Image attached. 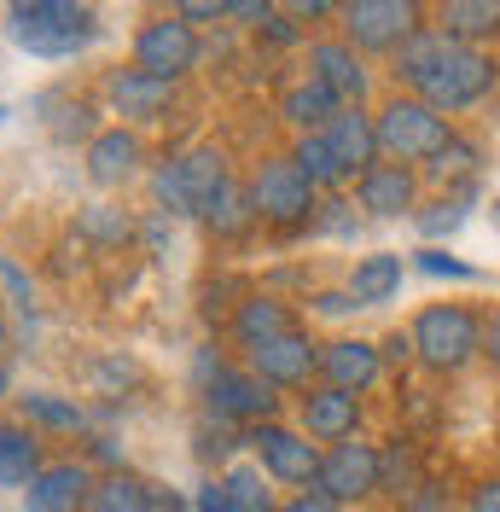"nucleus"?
<instances>
[{
    "instance_id": "nucleus-36",
    "label": "nucleus",
    "mask_w": 500,
    "mask_h": 512,
    "mask_svg": "<svg viewBox=\"0 0 500 512\" xmlns=\"http://www.w3.org/2000/svg\"><path fill=\"white\" fill-rule=\"evenodd\" d=\"M402 512H454V495H448V483L425 478V483H419V489L402 501Z\"/></svg>"
},
{
    "instance_id": "nucleus-38",
    "label": "nucleus",
    "mask_w": 500,
    "mask_h": 512,
    "mask_svg": "<svg viewBox=\"0 0 500 512\" xmlns=\"http://www.w3.org/2000/svg\"><path fill=\"white\" fill-rule=\"evenodd\" d=\"M262 35H268L274 47H297V41H303V30H297V18H291L285 6H274V12H268V24H262Z\"/></svg>"
},
{
    "instance_id": "nucleus-29",
    "label": "nucleus",
    "mask_w": 500,
    "mask_h": 512,
    "mask_svg": "<svg viewBox=\"0 0 500 512\" xmlns=\"http://www.w3.org/2000/svg\"><path fill=\"white\" fill-rule=\"evenodd\" d=\"M291 163L309 175L314 187H344L349 169L338 163V152L326 146V134H297V146H291Z\"/></svg>"
},
{
    "instance_id": "nucleus-2",
    "label": "nucleus",
    "mask_w": 500,
    "mask_h": 512,
    "mask_svg": "<svg viewBox=\"0 0 500 512\" xmlns=\"http://www.w3.org/2000/svg\"><path fill=\"white\" fill-rule=\"evenodd\" d=\"M407 344H413V361L425 373L454 379L471 361H483V315L471 303H425L407 326Z\"/></svg>"
},
{
    "instance_id": "nucleus-37",
    "label": "nucleus",
    "mask_w": 500,
    "mask_h": 512,
    "mask_svg": "<svg viewBox=\"0 0 500 512\" xmlns=\"http://www.w3.org/2000/svg\"><path fill=\"white\" fill-rule=\"evenodd\" d=\"M0 280H6V291H12V303L30 315V303H35V286H30V274L12 262V256H0Z\"/></svg>"
},
{
    "instance_id": "nucleus-43",
    "label": "nucleus",
    "mask_w": 500,
    "mask_h": 512,
    "mask_svg": "<svg viewBox=\"0 0 500 512\" xmlns=\"http://www.w3.org/2000/svg\"><path fill=\"white\" fill-rule=\"evenodd\" d=\"M314 309H320V315H349V309H361V303H355L349 286H344V291H314Z\"/></svg>"
},
{
    "instance_id": "nucleus-4",
    "label": "nucleus",
    "mask_w": 500,
    "mask_h": 512,
    "mask_svg": "<svg viewBox=\"0 0 500 512\" xmlns=\"http://www.w3.org/2000/svg\"><path fill=\"white\" fill-rule=\"evenodd\" d=\"M373 123H378V152H384V163H407V169H425L460 134L454 117H442L437 105H425L419 94H390L373 111Z\"/></svg>"
},
{
    "instance_id": "nucleus-45",
    "label": "nucleus",
    "mask_w": 500,
    "mask_h": 512,
    "mask_svg": "<svg viewBox=\"0 0 500 512\" xmlns=\"http://www.w3.org/2000/svg\"><path fill=\"white\" fill-rule=\"evenodd\" d=\"M198 512H239V507L227 501V489H221V478H216V483H204V489H198Z\"/></svg>"
},
{
    "instance_id": "nucleus-17",
    "label": "nucleus",
    "mask_w": 500,
    "mask_h": 512,
    "mask_svg": "<svg viewBox=\"0 0 500 512\" xmlns=\"http://www.w3.org/2000/svg\"><path fill=\"white\" fill-rule=\"evenodd\" d=\"M105 105L123 117V128L157 123L169 111V82H157V76L134 70V64H117V70H105Z\"/></svg>"
},
{
    "instance_id": "nucleus-9",
    "label": "nucleus",
    "mask_w": 500,
    "mask_h": 512,
    "mask_svg": "<svg viewBox=\"0 0 500 512\" xmlns=\"http://www.w3.org/2000/svg\"><path fill=\"white\" fill-rule=\"evenodd\" d=\"M198 59H204V41H198V30L181 24L175 12L146 18V24L134 30V70H146V76L169 82V88H175L181 76H192Z\"/></svg>"
},
{
    "instance_id": "nucleus-50",
    "label": "nucleus",
    "mask_w": 500,
    "mask_h": 512,
    "mask_svg": "<svg viewBox=\"0 0 500 512\" xmlns=\"http://www.w3.org/2000/svg\"><path fill=\"white\" fill-rule=\"evenodd\" d=\"M0 117H6V111H0Z\"/></svg>"
},
{
    "instance_id": "nucleus-33",
    "label": "nucleus",
    "mask_w": 500,
    "mask_h": 512,
    "mask_svg": "<svg viewBox=\"0 0 500 512\" xmlns=\"http://www.w3.org/2000/svg\"><path fill=\"white\" fill-rule=\"evenodd\" d=\"M76 233L94 239V245H128L134 239V222H128L123 210H111V204H94V210H82Z\"/></svg>"
},
{
    "instance_id": "nucleus-7",
    "label": "nucleus",
    "mask_w": 500,
    "mask_h": 512,
    "mask_svg": "<svg viewBox=\"0 0 500 512\" xmlns=\"http://www.w3.org/2000/svg\"><path fill=\"white\" fill-rule=\"evenodd\" d=\"M221 181H227V158L216 146H192V152H175L152 169V198L163 216H204V204Z\"/></svg>"
},
{
    "instance_id": "nucleus-40",
    "label": "nucleus",
    "mask_w": 500,
    "mask_h": 512,
    "mask_svg": "<svg viewBox=\"0 0 500 512\" xmlns=\"http://www.w3.org/2000/svg\"><path fill=\"white\" fill-rule=\"evenodd\" d=\"M466 512H500V478H483L466 495Z\"/></svg>"
},
{
    "instance_id": "nucleus-19",
    "label": "nucleus",
    "mask_w": 500,
    "mask_h": 512,
    "mask_svg": "<svg viewBox=\"0 0 500 512\" xmlns=\"http://www.w3.org/2000/svg\"><path fill=\"white\" fill-rule=\"evenodd\" d=\"M94 483H99L94 466H82V460H59V466H47V472L24 489V507L30 512H88Z\"/></svg>"
},
{
    "instance_id": "nucleus-31",
    "label": "nucleus",
    "mask_w": 500,
    "mask_h": 512,
    "mask_svg": "<svg viewBox=\"0 0 500 512\" xmlns=\"http://www.w3.org/2000/svg\"><path fill=\"white\" fill-rule=\"evenodd\" d=\"M221 489H227V501H233L239 512H280L274 489H268V478H262V466H233V472L221 478Z\"/></svg>"
},
{
    "instance_id": "nucleus-39",
    "label": "nucleus",
    "mask_w": 500,
    "mask_h": 512,
    "mask_svg": "<svg viewBox=\"0 0 500 512\" xmlns=\"http://www.w3.org/2000/svg\"><path fill=\"white\" fill-rule=\"evenodd\" d=\"M175 18H181V24H221V18H227V0H181Z\"/></svg>"
},
{
    "instance_id": "nucleus-21",
    "label": "nucleus",
    "mask_w": 500,
    "mask_h": 512,
    "mask_svg": "<svg viewBox=\"0 0 500 512\" xmlns=\"http://www.w3.org/2000/svg\"><path fill=\"white\" fill-rule=\"evenodd\" d=\"M431 30H442L460 47L500 41V0H442L437 12H431Z\"/></svg>"
},
{
    "instance_id": "nucleus-32",
    "label": "nucleus",
    "mask_w": 500,
    "mask_h": 512,
    "mask_svg": "<svg viewBox=\"0 0 500 512\" xmlns=\"http://www.w3.org/2000/svg\"><path fill=\"white\" fill-rule=\"evenodd\" d=\"M419 483H425V478H413V448L396 437V443L378 454V495H396V501H407Z\"/></svg>"
},
{
    "instance_id": "nucleus-16",
    "label": "nucleus",
    "mask_w": 500,
    "mask_h": 512,
    "mask_svg": "<svg viewBox=\"0 0 500 512\" xmlns=\"http://www.w3.org/2000/svg\"><path fill=\"white\" fill-rule=\"evenodd\" d=\"M378 379H384V350H378L373 338H338V344L320 350V384L349 390V396H367Z\"/></svg>"
},
{
    "instance_id": "nucleus-24",
    "label": "nucleus",
    "mask_w": 500,
    "mask_h": 512,
    "mask_svg": "<svg viewBox=\"0 0 500 512\" xmlns=\"http://www.w3.org/2000/svg\"><path fill=\"white\" fill-rule=\"evenodd\" d=\"M338 111H344V99H338V94H326V88H320L314 76L291 82V88L280 94V117H285L291 128H297V134H320V128L332 123Z\"/></svg>"
},
{
    "instance_id": "nucleus-20",
    "label": "nucleus",
    "mask_w": 500,
    "mask_h": 512,
    "mask_svg": "<svg viewBox=\"0 0 500 512\" xmlns=\"http://www.w3.org/2000/svg\"><path fill=\"white\" fill-rule=\"evenodd\" d=\"M320 134H326V146L338 152V163L349 169V181H361L373 163H384V152H378V123H373V111H361V105H344Z\"/></svg>"
},
{
    "instance_id": "nucleus-1",
    "label": "nucleus",
    "mask_w": 500,
    "mask_h": 512,
    "mask_svg": "<svg viewBox=\"0 0 500 512\" xmlns=\"http://www.w3.org/2000/svg\"><path fill=\"white\" fill-rule=\"evenodd\" d=\"M390 76H396V94H419L442 117H460L500 88V64L483 47H460L431 24L413 41H402V53L390 59Z\"/></svg>"
},
{
    "instance_id": "nucleus-26",
    "label": "nucleus",
    "mask_w": 500,
    "mask_h": 512,
    "mask_svg": "<svg viewBox=\"0 0 500 512\" xmlns=\"http://www.w3.org/2000/svg\"><path fill=\"white\" fill-rule=\"evenodd\" d=\"M402 256L396 251H373L355 262V274H349V297L361 303V309H378V303H390L396 291H402Z\"/></svg>"
},
{
    "instance_id": "nucleus-14",
    "label": "nucleus",
    "mask_w": 500,
    "mask_h": 512,
    "mask_svg": "<svg viewBox=\"0 0 500 512\" xmlns=\"http://www.w3.org/2000/svg\"><path fill=\"white\" fill-rule=\"evenodd\" d=\"M419 187H425L419 169H407V163H373V169L355 181V198H361L367 216L396 222V216H419Z\"/></svg>"
},
{
    "instance_id": "nucleus-46",
    "label": "nucleus",
    "mask_w": 500,
    "mask_h": 512,
    "mask_svg": "<svg viewBox=\"0 0 500 512\" xmlns=\"http://www.w3.org/2000/svg\"><path fill=\"white\" fill-rule=\"evenodd\" d=\"M378 350H384V361H413V344H407V332H396V338H384Z\"/></svg>"
},
{
    "instance_id": "nucleus-25",
    "label": "nucleus",
    "mask_w": 500,
    "mask_h": 512,
    "mask_svg": "<svg viewBox=\"0 0 500 512\" xmlns=\"http://www.w3.org/2000/svg\"><path fill=\"white\" fill-rule=\"evenodd\" d=\"M198 222L210 227V239H245L250 227H256V210H250V187L227 175V181L210 192V204H204V216H198Z\"/></svg>"
},
{
    "instance_id": "nucleus-3",
    "label": "nucleus",
    "mask_w": 500,
    "mask_h": 512,
    "mask_svg": "<svg viewBox=\"0 0 500 512\" xmlns=\"http://www.w3.org/2000/svg\"><path fill=\"white\" fill-rule=\"evenodd\" d=\"M12 47H24L35 59H76L82 47L99 41V12L76 0H18L6 12Z\"/></svg>"
},
{
    "instance_id": "nucleus-15",
    "label": "nucleus",
    "mask_w": 500,
    "mask_h": 512,
    "mask_svg": "<svg viewBox=\"0 0 500 512\" xmlns=\"http://www.w3.org/2000/svg\"><path fill=\"white\" fill-rule=\"evenodd\" d=\"M297 419H303L309 443H349V437H361V396L332 390V384H309V396L297 402Z\"/></svg>"
},
{
    "instance_id": "nucleus-5",
    "label": "nucleus",
    "mask_w": 500,
    "mask_h": 512,
    "mask_svg": "<svg viewBox=\"0 0 500 512\" xmlns=\"http://www.w3.org/2000/svg\"><path fill=\"white\" fill-rule=\"evenodd\" d=\"M425 18L431 12L419 0H349V6H338V35L361 59H396L402 41L425 30Z\"/></svg>"
},
{
    "instance_id": "nucleus-35",
    "label": "nucleus",
    "mask_w": 500,
    "mask_h": 512,
    "mask_svg": "<svg viewBox=\"0 0 500 512\" xmlns=\"http://www.w3.org/2000/svg\"><path fill=\"white\" fill-rule=\"evenodd\" d=\"M413 262H419V274H437V280H477V268L460 262V256H448L442 245H425Z\"/></svg>"
},
{
    "instance_id": "nucleus-30",
    "label": "nucleus",
    "mask_w": 500,
    "mask_h": 512,
    "mask_svg": "<svg viewBox=\"0 0 500 512\" xmlns=\"http://www.w3.org/2000/svg\"><path fill=\"white\" fill-rule=\"evenodd\" d=\"M24 425H41V431H82L88 414L76 408V402H64V396H47V390H30L24 396Z\"/></svg>"
},
{
    "instance_id": "nucleus-11",
    "label": "nucleus",
    "mask_w": 500,
    "mask_h": 512,
    "mask_svg": "<svg viewBox=\"0 0 500 512\" xmlns=\"http://www.w3.org/2000/svg\"><path fill=\"white\" fill-rule=\"evenodd\" d=\"M378 454L384 448L367 443V437H349V443H332L320 454V472H314V489L338 507H361L378 495Z\"/></svg>"
},
{
    "instance_id": "nucleus-22",
    "label": "nucleus",
    "mask_w": 500,
    "mask_h": 512,
    "mask_svg": "<svg viewBox=\"0 0 500 512\" xmlns=\"http://www.w3.org/2000/svg\"><path fill=\"white\" fill-rule=\"evenodd\" d=\"M41 472H47L41 437L18 419H0V489H30Z\"/></svg>"
},
{
    "instance_id": "nucleus-8",
    "label": "nucleus",
    "mask_w": 500,
    "mask_h": 512,
    "mask_svg": "<svg viewBox=\"0 0 500 512\" xmlns=\"http://www.w3.org/2000/svg\"><path fill=\"white\" fill-rule=\"evenodd\" d=\"M198 390H204V414L221 419V425L256 431V425H274V414H280V390L262 384L250 367H216Z\"/></svg>"
},
{
    "instance_id": "nucleus-12",
    "label": "nucleus",
    "mask_w": 500,
    "mask_h": 512,
    "mask_svg": "<svg viewBox=\"0 0 500 512\" xmlns=\"http://www.w3.org/2000/svg\"><path fill=\"white\" fill-rule=\"evenodd\" d=\"M320 350H326V344H314L309 326H291L274 344L250 350L245 367L262 384H274V390H309V379H320Z\"/></svg>"
},
{
    "instance_id": "nucleus-48",
    "label": "nucleus",
    "mask_w": 500,
    "mask_h": 512,
    "mask_svg": "<svg viewBox=\"0 0 500 512\" xmlns=\"http://www.w3.org/2000/svg\"><path fill=\"white\" fill-rule=\"evenodd\" d=\"M6 384H12V373H6V361H0V396H6Z\"/></svg>"
},
{
    "instance_id": "nucleus-10",
    "label": "nucleus",
    "mask_w": 500,
    "mask_h": 512,
    "mask_svg": "<svg viewBox=\"0 0 500 512\" xmlns=\"http://www.w3.org/2000/svg\"><path fill=\"white\" fill-rule=\"evenodd\" d=\"M245 443L256 448V466H262V478L268 483H285V489H314V472H320V454L326 448L309 443L303 431H291V425H256V431H245Z\"/></svg>"
},
{
    "instance_id": "nucleus-18",
    "label": "nucleus",
    "mask_w": 500,
    "mask_h": 512,
    "mask_svg": "<svg viewBox=\"0 0 500 512\" xmlns=\"http://www.w3.org/2000/svg\"><path fill=\"white\" fill-rule=\"evenodd\" d=\"M88 181L94 187H105V192H117V187H128L134 175H140V163H146V146H140V134L134 128H99L94 140H88Z\"/></svg>"
},
{
    "instance_id": "nucleus-23",
    "label": "nucleus",
    "mask_w": 500,
    "mask_h": 512,
    "mask_svg": "<svg viewBox=\"0 0 500 512\" xmlns=\"http://www.w3.org/2000/svg\"><path fill=\"white\" fill-rule=\"evenodd\" d=\"M297 320H291V309H285L280 297H268V291H256V297H245L239 309H233V344L239 350H262V344H274L280 332H291Z\"/></svg>"
},
{
    "instance_id": "nucleus-34",
    "label": "nucleus",
    "mask_w": 500,
    "mask_h": 512,
    "mask_svg": "<svg viewBox=\"0 0 500 512\" xmlns=\"http://www.w3.org/2000/svg\"><path fill=\"white\" fill-rule=\"evenodd\" d=\"M413 222H419L425 239H442V233H454V227L466 222V198H437V204H425Z\"/></svg>"
},
{
    "instance_id": "nucleus-28",
    "label": "nucleus",
    "mask_w": 500,
    "mask_h": 512,
    "mask_svg": "<svg viewBox=\"0 0 500 512\" xmlns=\"http://www.w3.org/2000/svg\"><path fill=\"white\" fill-rule=\"evenodd\" d=\"M88 512H163V495L146 478H134V472H105L94 483Z\"/></svg>"
},
{
    "instance_id": "nucleus-6",
    "label": "nucleus",
    "mask_w": 500,
    "mask_h": 512,
    "mask_svg": "<svg viewBox=\"0 0 500 512\" xmlns=\"http://www.w3.org/2000/svg\"><path fill=\"white\" fill-rule=\"evenodd\" d=\"M245 187H250L256 222L280 227V233H297V227H309L314 216H320V187L291 163V152H285V158H262Z\"/></svg>"
},
{
    "instance_id": "nucleus-27",
    "label": "nucleus",
    "mask_w": 500,
    "mask_h": 512,
    "mask_svg": "<svg viewBox=\"0 0 500 512\" xmlns=\"http://www.w3.org/2000/svg\"><path fill=\"white\" fill-rule=\"evenodd\" d=\"M477 169H483V152L471 146L466 134H454V140H448V146H442L419 175H425V181H437V187H448V198H466V192L477 187Z\"/></svg>"
},
{
    "instance_id": "nucleus-44",
    "label": "nucleus",
    "mask_w": 500,
    "mask_h": 512,
    "mask_svg": "<svg viewBox=\"0 0 500 512\" xmlns=\"http://www.w3.org/2000/svg\"><path fill=\"white\" fill-rule=\"evenodd\" d=\"M297 24H320V18H338V6H326V0H297V6H285Z\"/></svg>"
},
{
    "instance_id": "nucleus-49",
    "label": "nucleus",
    "mask_w": 500,
    "mask_h": 512,
    "mask_svg": "<svg viewBox=\"0 0 500 512\" xmlns=\"http://www.w3.org/2000/svg\"><path fill=\"white\" fill-rule=\"evenodd\" d=\"M0 344H6V320H0Z\"/></svg>"
},
{
    "instance_id": "nucleus-13",
    "label": "nucleus",
    "mask_w": 500,
    "mask_h": 512,
    "mask_svg": "<svg viewBox=\"0 0 500 512\" xmlns=\"http://www.w3.org/2000/svg\"><path fill=\"white\" fill-rule=\"evenodd\" d=\"M309 76L326 88V94H338L344 105H361L367 88H373L367 59L349 47L344 35H320V41H309Z\"/></svg>"
},
{
    "instance_id": "nucleus-42",
    "label": "nucleus",
    "mask_w": 500,
    "mask_h": 512,
    "mask_svg": "<svg viewBox=\"0 0 500 512\" xmlns=\"http://www.w3.org/2000/svg\"><path fill=\"white\" fill-rule=\"evenodd\" d=\"M483 361L500 373V309H489V315H483Z\"/></svg>"
},
{
    "instance_id": "nucleus-41",
    "label": "nucleus",
    "mask_w": 500,
    "mask_h": 512,
    "mask_svg": "<svg viewBox=\"0 0 500 512\" xmlns=\"http://www.w3.org/2000/svg\"><path fill=\"white\" fill-rule=\"evenodd\" d=\"M280 512H344V507H338V501H326L320 489H303V495H291Z\"/></svg>"
},
{
    "instance_id": "nucleus-47",
    "label": "nucleus",
    "mask_w": 500,
    "mask_h": 512,
    "mask_svg": "<svg viewBox=\"0 0 500 512\" xmlns=\"http://www.w3.org/2000/svg\"><path fill=\"white\" fill-rule=\"evenodd\" d=\"M94 460H117V443L111 437H94Z\"/></svg>"
}]
</instances>
